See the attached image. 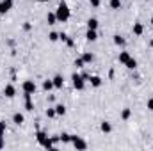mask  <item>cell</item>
<instances>
[{"instance_id":"cell-29","label":"cell","mask_w":153,"mask_h":151,"mask_svg":"<svg viewBox=\"0 0 153 151\" xmlns=\"http://www.w3.org/2000/svg\"><path fill=\"white\" fill-rule=\"evenodd\" d=\"M48 41H50V43H57V41H59V32H53V30L48 32Z\"/></svg>"},{"instance_id":"cell-5","label":"cell","mask_w":153,"mask_h":151,"mask_svg":"<svg viewBox=\"0 0 153 151\" xmlns=\"http://www.w3.org/2000/svg\"><path fill=\"white\" fill-rule=\"evenodd\" d=\"M22 91L23 93H29V94H36V91H38V85H36V82L34 80H23V84H22Z\"/></svg>"},{"instance_id":"cell-20","label":"cell","mask_w":153,"mask_h":151,"mask_svg":"<svg viewBox=\"0 0 153 151\" xmlns=\"http://www.w3.org/2000/svg\"><path fill=\"white\" fill-rule=\"evenodd\" d=\"M80 57L84 59L85 64H93V62H94V53H91V52H84Z\"/></svg>"},{"instance_id":"cell-24","label":"cell","mask_w":153,"mask_h":151,"mask_svg":"<svg viewBox=\"0 0 153 151\" xmlns=\"http://www.w3.org/2000/svg\"><path fill=\"white\" fill-rule=\"evenodd\" d=\"M59 139H61V142H62V144H70V142H71V135H70L68 132L59 133Z\"/></svg>"},{"instance_id":"cell-31","label":"cell","mask_w":153,"mask_h":151,"mask_svg":"<svg viewBox=\"0 0 153 151\" xmlns=\"http://www.w3.org/2000/svg\"><path fill=\"white\" fill-rule=\"evenodd\" d=\"M89 5H91L93 9H98V7L102 5V0H89Z\"/></svg>"},{"instance_id":"cell-3","label":"cell","mask_w":153,"mask_h":151,"mask_svg":"<svg viewBox=\"0 0 153 151\" xmlns=\"http://www.w3.org/2000/svg\"><path fill=\"white\" fill-rule=\"evenodd\" d=\"M71 85H73V89L75 91H84L85 89V80L82 78V75H78V73H71Z\"/></svg>"},{"instance_id":"cell-30","label":"cell","mask_w":153,"mask_h":151,"mask_svg":"<svg viewBox=\"0 0 153 151\" xmlns=\"http://www.w3.org/2000/svg\"><path fill=\"white\" fill-rule=\"evenodd\" d=\"M64 43H66V46H68V48H75V39L71 38V36H68V39H66Z\"/></svg>"},{"instance_id":"cell-23","label":"cell","mask_w":153,"mask_h":151,"mask_svg":"<svg viewBox=\"0 0 153 151\" xmlns=\"http://www.w3.org/2000/svg\"><path fill=\"white\" fill-rule=\"evenodd\" d=\"M125 68H126V70H137V59H135V57H130V59L126 61Z\"/></svg>"},{"instance_id":"cell-9","label":"cell","mask_w":153,"mask_h":151,"mask_svg":"<svg viewBox=\"0 0 153 151\" xmlns=\"http://www.w3.org/2000/svg\"><path fill=\"white\" fill-rule=\"evenodd\" d=\"M132 34H134L135 38H141V36L144 34V23H141V21H135V23L132 25Z\"/></svg>"},{"instance_id":"cell-36","label":"cell","mask_w":153,"mask_h":151,"mask_svg":"<svg viewBox=\"0 0 153 151\" xmlns=\"http://www.w3.org/2000/svg\"><path fill=\"white\" fill-rule=\"evenodd\" d=\"M2 98H4V93H2V91H0V100H2Z\"/></svg>"},{"instance_id":"cell-25","label":"cell","mask_w":153,"mask_h":151,"mask_svg":"<svg viewBox=\"0 0 153 151\" xmlns=\"http://www.w3.org/2000/svg\"><path fill=\"white\" fill-rule=\"evenodd\" d=\"M55 112H57V115H66V105L64 103H57L55 105Z\"/></svg>"},{"instance_id":"cell-11","label":"cell","mask_w":153,"mask_h":151,"mask_svg":"<svg viewBox=\"0 0 153 151\" xmlns=\"http://www.w3.org/2000/svg\"><path fill=\"white\" fill-rule=\"evenodd\" d=\"M87 82H89V84H91V87H94V89H98V87H102V85H103V78H102V76H98V75H91Z\"/></svg>"},{"instance_id":"cell-32","label":"cell","mask_w":153,"mask_h":151,"mask_svg":"<svg viewBox=\"0 0 153 151\" xmlns=\"http://www.w3.org/2000/svg\"><path fill=\"white\" fill-rule=\"evenodd\" d=\"M22 29H23L25 32H30V30H32V23H30V21H25V23L22 25Z\"/></svg>"},{"instance_id":"cell-10","label":"cell","mask_w":153,"mask_h":151,"mask_svg":"<svg viewBox=\"0 0 153 151\" xmlns=\"http://www.w3.org/2000/svg\"><path fill=\"white\" fill-rule=\"evenodd\" d=\"M5 132H7V124L5 121H0V150L5 148Z\"/></svg>"},{"instance_id":"cell-2","label":"cell","mask_w":153,"mask_h":151,"mask_svg":"<svg viewBox=\"0 0 153 151\" xmlns=\"http://www.w3.org/2000/svg\"><path fill=\"white\" fill-rule=\"evenodd\" d=\"M36 141H38L39 146H41V148H45V150H52V148H53L52 137H50L45 130H38V132H36Z\"/></svg>"},{"instance_id":"cell-27","label":"cell","mask_w":153,"mask_h":151,"mask_svg":"<svg viewBox=\"0 0 153 151\" xmlns=\"http://www.w3.org/2000/svg\"><path fill=\"white\" fill-rule=\"evenodd\" d=\"M109 7H111L112 11L121 9V0H109Z\"/></svg>"},{"instance_id":"cell-35","label":"cell","mask_w":153,"mask_h":151,"mask_svg":"<svg viewBox=\"0 0 153 151\" xmlns=\"http://www.w3.org/2000/svg\"><path fill=\"white\" fill-rule=\"evenodd\" d=\"M150 48H152V50H153V39H152V41H150Z\"/></svg>"},{"instance_id":"cell-17","label":"cell","mask_w":153,"mask_h":151,"mask_svg":"<svg viewBox=\"0 0 153 151\" xmlns=\"http://www.w3.org/2000/svg\"><path fill=\"white\" fill-rule=\"evenodd\" d=\"M85 39H87L89 43H96V41H98V30L87 29V30H85Z\"/></svg>"},{"instance_id":"cell-4","label":"cell","mask_w":153,"mask_h":151,"mask_svg":"<svg viewBox=\"0 0 153 151\" xmlns=\"http://www.w3.org/2000/svg\"><path fill=\"white\" fill-rule=\"evenodd\" d=\"M71 146H73L76 151H84V150L89 148V144H87L82 137H78V135H71Z\"/></svg>"},{"instance_id":"cell-38","label":"cell","mask_w":153,"mask_h":151,"mask_svg":"<svg viewBox=\"0 0 153 151\" xmlns=\"http://www.w3.org/2000/svg\"><path fill=\"white\" fill-rule=\"evenodd\" d=\"M150 23H152V27H153V16H152V20H150Z\"/></svg>"},{"instance_id":"cell-28","label":"cell","mask_w":153,"mask_h":151,"mask_svg":"<svg viewBox=\"0 0 153 151\" xmlns=\"http://www.w3.org/2000/svg\"><path fill=\"white\" fill-rule=\"evenodd\" d=\"M73 66H75L76 70H82V68H85V62H84V59H82V57H76L75 62H73Z\"/></svg>"},{"instance_id":"cell-19","label":"cell","mask_w":153,"mask_h":151,"mask_svg":"<svg viewBox=\"0 0 153 151\" xmlns=\"http://www.w3.org/2000/svg\"><path fill=\"white\" fill-rule=\"evenodd\" d=\"M112 41H114L116 46H121V48H125V46H126V39L123 38V36H119V34H116L114 38H112Z\"/></svg>"},{"instance_id":"cell-8","label":"cell","mask_w":153,"mask_h":151,"mask_svg":"<svg viewBox=\"0 0 153 151\" xmlns=\"http://www.w3.org/2000/svg\"><path fill=\"white\" fill-rule=\"evenodd\" d=\"M2 93H4V96H5V98H9V100H11V98H14V96H16V87H14L13 84H5V85H4V89H2Z\"/></svg>"},{"instance_id":"cell-1","label":"cell","mask_w":153,"mask_h":151,"mask_svg":"<svg viewBox=\"0 0 153 151\" xmlns=\"http://www.w3.org/2000/svg\"><path fill=\"white\" fill-rule=\"evenodd\" d=\"M55 16H57V21H59V23L70 21V18H71V9H70V5H68L66 2H59V5H57V9H55Z\"/></svg>"},{"instance_id":"cell-33","label":"cell","mask_w":153,"mask_h":151,"mask_svg":"<svg viewBox=\"0 0 153 151\" xmlns=\"http://www.w3.org/2000/svg\"><path fill=\"white\" fill-rule=\"evenodd\" d=\"M146 109H148L150 112H153V96H152V98H148V100H146Z\"/></svg>"},{"instance_id":"cell-26","label":"cell","mask_w":153,"mask_h":151,"mask_svg":"<svg viewBox=\"0 0 153 151\" xmlns=\"http://www.w3.org/2000/svg\"><path fill=\"white\" fill-rule=\"evenodd\" d=\"M45 115H46L48 119H53V117H57V112H55V107H48V109L45 110Z\"/></svg>"},{"instance_id":"cell-12","label":"cell","mask_w":153,"mask_h":151,"mask_svg":"<svg viewBox=\"0 0 153 151\" xmlns=\"http://www.w3.org/2000/svg\"><path fill=\"white\" fill-rule=\"evenodd\" d=\"M100 132H102V133H105V135L112 133V123H111V121H107V119H103V121L100 123Z\"/></svg>"},{"instance_id":"cell-13","label":"cell","mask_w":153,"mask_h":151,"mask_svg":"<svg viewBox=\"0 0 153 151\" xmlns=\"http://www.w3.org/2000/svg\"><path fill=\"white\" fill-rule=\"evenodd\" d=\"M52 82H53V87H55V89H62L66 80H64V76L61 75V73H57V75L52 78Z\"/></svg>"},{"instance_id":"cell-16","label":"cell","mask_w":153,"mask_h":151,"mask_svg":"<svg viewBox=\"0 0 153 151\" xmlns=\"http://www.w3.org/2000/svg\"><path fill=\"white\" fill-rule=\"evenodd\" d=\"M130 57H132V55H130V52H126V50H121V52H119V55H117V62L125 66V64H126V61H128Z\"/></svg>"},{"instance_id":"cell-18","label":"cell","mask_w":153,"mask_h":151,"mask_svg":"<svg viewBox=\"0 0 153 151\" xmlns=\"http://www.w3.org/2000/svg\"><path fill=\"white\" fill-rule=\"evenodd\" d=\"M85 25H87V29H91V30H98L100 21H98V18H89V20L85 21Z\"/></svg>"},{"instance_id":"cell-15","label":"cell","mask_w":153,"mask_h":151,"mask_svg":"<svg viewBox=\"0 0 153 151\" xmlns=\"http://www.w3.org/2000/svg\"><path fill=\"white\" fill-rule=\"evenodd\" d=\"M132 114H134V110H132L130 107H123L121 112H119V117H121V121H130Z\"/></svg>"},{"instance_id":"cell-6","label":"cell","mask_w":153,"mask_h":151,"mask_svg":"<svg viewBox=\"0 0 153 151\" xmlns=\"http://www.w3.org/2000/svg\"><path fill=\"white\" fill-rule=\"evenodd\" d=\"M34 94H29V93H23V107L27 112H34L36 105H34V100H32Z\"/></svg>"},{"instance_id":"cell-22","label":"cell","mask_w":153,"mask_h":151,"mask_svg":"<svg viewBox=\"0 0 153 151\" xmlns=\"http://www.w3.org/2000/svg\"><path fill=\"white\" fill-rule=\"evenodd\" d=\"M46 23L48 25H57L59 21H57V16H55V13H46Z\"/></svg>"},{"instance_id":"cell-34","label":"cell","mask_w":153,"mask_h":151,"mask_svg":"<svg viewBox=\"0 0 153 151\" xmlns=\"http://www.w3.org/2000/svg\"><path fill=\"white\" fill-rule=\"evenodd\" d=\"M80 75H82V78H84V80L87 82V80H89V76H91V73H87V71H82Z\"/></svg>"},{"instance_id":"cell-14","label":"cell","mask_w":153,"mask_h":151,"mask_svg":"<svg viewBox=\"0 0 153 151\" xmlns=\"http://www.w3.org/2000/svg\"><path fill=\"white\" fill-rule=\"evenodd\" d=\"M11 121H13L16 126H22V124L25 123V115H23L22 112H14L13 115H11Z\"/></svg>"},{"instance_id":"cell-7","label":"cell","mask_w":153,"mask_h":151,"mask_svg":"<svg viewBox=\"0 0 153 151\" xmlns=\"http://www.w3.org/2000/svg\"><path fill=\"white\" fill-rule=\"evenodd\" d=\"M13 5H14L13 0H0V16L7 14V13L13 9Z\"/></svg>"},{"instance_id":"cell-21","label":"cell","mask_w":153,"mask_h":151,"mask_svg":"<svg viewBox=\"0 0 153 151\" xmlns=\"http://www.w3.org/2000/svg\"><path fill=\"white\" fill-rule=\"evenodd\" d=\"M41 87H43V91H45V93H50L52 89H55V87H53V82H52V78H46V80H43V85H41Z\"/></svg>"},{"instance_id":"cell-37","label":"cell","mask_w":153,"mask_h":151,"mask_svg":"<svg viewBox=\"0 0 153 151\" xmlns=\"http://www.w3.org/2000/svg\"><path fill=\"white\" fill-rule=\"evenodd\" d=\"M36 2H39V4H43V2H46V0H36Z\"/></svg>"}]
</instances>
